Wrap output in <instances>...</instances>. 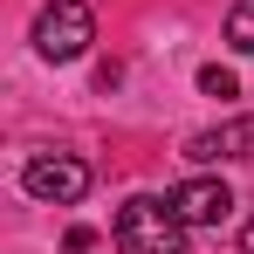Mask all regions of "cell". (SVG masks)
Instances as JSON below:
<instances>
[{"instance_id":"6da1fadb","label":"cell","mask_w":254,"mask_h":254,"mask_svg":"<svg viewBox=\"0 0 254 254\" xmlns=\"http://www.w3.org/2000/svg\"><path fill=\"white\" fill-rule=\"evenodd\" d=\"M186 234H192V227L179 220V206H172V199H151V192L124 199L117 220H110L117 254H186Z\"/></svg>"},{"instance_id":"7a4b0ae2","label":"cell","mask_w":254,"mask_h":254,"mask_svg":"<svg viewBox=\"0 0 254 254\" xmlns=\"http://www.w3.org/2000/svg\"><path fill=\"white\" fill-rule=\"evenodd\" d=\"M28 42H35L42 62H76V55H89V42H96L89 0H48L42 14H35V28H28Z\"/></svg>"},{"instance_id":"3957f363","label":"cell","mask_w":254,"mask_h":254,"mask_svg":"<svg viewBox=\"0 0 254 254\" xmlns=\"http://www.w3.org/2000/svg\"><path fill=\"white\" fill-rule=\"evenodd\" d=\"M21 186H28V199H42V206H76L89 192V165L69 158V151H42V158L21 165Z\"/></svg>"},{"instance_id":"277c9868","label":"cell","mask_w":254,"mask_h":254,"mask_svg":"<svg viewBox=\"0 0 254 254\" xmlns=\"http://www.w3.org/2000/svg\"><path fill=\"white\" fill-rule=\"evenodd\" d=\"M165 199L179 206V220H186V227H220V220L234 213V192H227V179H206V172L179 179Z\"/></svg>"},{"instance_id":"5b68a950","label":"cell","mask_w":254,"mask_h":254,"mask_svg":"<svg viewBox=\"0 0 254 254\" xmlns=\"http://www.w3.org/2000/svg\"><path fill=\"white\" fill-rule=\"evenodd\" d=\"M186 158H192V165L254 158V117H227V124H213V130H192V137H186Z\"/></svg>"},{"instance_id":"8992f818","label":"cell","mask_w":254,"mask_h":254,"mask_svg":"<svg viewBox=\"0 0 254 254\" xmlns=\"http://www.w3.org/2000/svg\"><path fill=\"white\" fill-rule=\"evenodd\" d=\"M227 48L234 55H254V0H234L227 7Z\"/></svg>"},{"instance_id":"52a82bcc","label":"cell","mask_w":254,"mask_h":254,"mask_svg":"<svg viewBox=\"0 0 254 254\" xmlns=\"http://www.w3.org/2000/svg\"><path fill=\"white\" fill-rule=\"evenodd\" d=\"M199 89H206V96H241L234 69H220V62H206V69H199Z\"/></svg>"},{"instance_id":"ba28073f","label":"cell","mask_w":254,"mask_h":254,"mask_svg":"<svg viewBox=\"0 0 254 254\" xmlns=\"http://www.w3.org/2000/svg\"><path fill=\"white\" fill-rule=\"evenodd\" d=\"M241 254H254V220H248V227H241Z\"/></svg>"}]
</instances>
